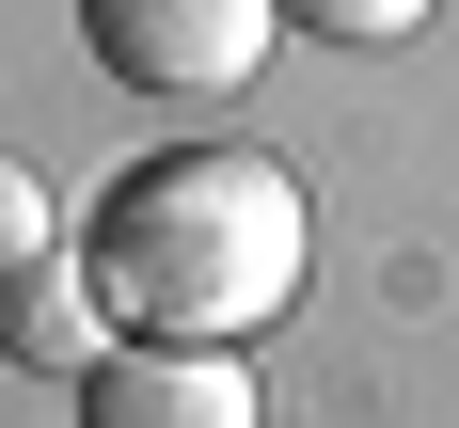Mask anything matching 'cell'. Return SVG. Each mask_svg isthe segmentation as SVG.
Segmentation results:
<instances>
[{"mask_svg":"<svg viewBox=\"0 0 459 428\" xmlns=\"http://www.w3.org/2000/svg\"><path fill=\"white\" fill-rule=\"evenodd\" d=\"M301 270H317V206L254 143H175L111 175V206L80 223V285L111 301V333H159V349H254L301 301Z\"/></svg>","mask_w":459,"mask_h":428,"instance_id":"1","label":"cell"},{"mask_svg":"<svg viewBox=\"0 0 459 428\" xmlns=\"http://www.w3.org/2000/svg\"><path fill=\"white\" fill-rule=\"evenodd\" d=\"M270 0H80V48L111 64L127 95H238L270 64Z\"/></svg>","mask_w":459,"mask_h":428,"instance_id":"2","label":"cell"},{"mask_svg":"<svg viewBox=\"0 0 459 428\" xmlns=\"http://www.w3.org/2000/svg\"><path fill=\"white\" fill-rule=\"evenodd\" d=\"M80 428H270V413H254V365H238V349L111 333V349L80 365Z\"/></svg>","mask_w":459,"mask_h":428,"instance_id":"3","label":"cell"},{"mask_svg":"<svg viewBox=\"0 0 459 428\" xmlns=\"http://www.w3.org/2000/svg\"><path fill=\"white\" fill-rule=\"evenodd\" d=\"M95 349H111V301H95L80 270H16V285H0V365H48V380H80Z\"/></svg>","mask_w":459,"mask_h":428,"instance_id":"4","label":"cell"},{"mask_svg":"<svg viewBox=\"0 0 459 428\" xmlns=\"http://www.w3.org/2000/svg\"><path fill=\"white\" fill-rule=\"evenodd\" d=\"M270 16H285L301 48H412L444 0H270Z\"/></svg>","mask_w":459,"mask_h":428,"instance_id":"5","label":"cell"},{"mask_svg":"<svg viewBox=\"0 0 459 428\" xmlns=\"http://www.w3.org/2000/svg\"><path fill=\"white\" fill-rule=\"evenodd\" d=\"M16 270H48V175L0 159V285H16Z\"/></svg>","mask_w":459,"mask_h":428,"instance_id":"6","label":"cell"}]
</instances>
